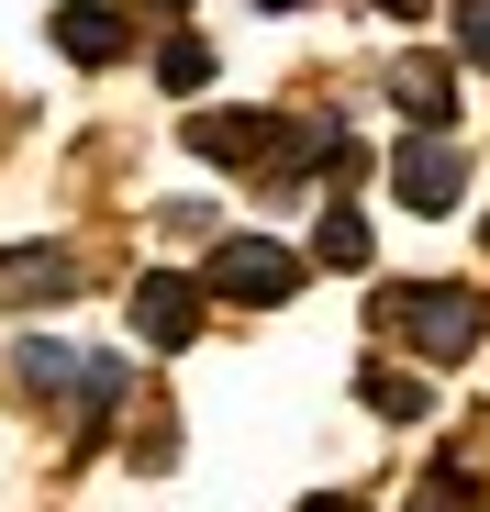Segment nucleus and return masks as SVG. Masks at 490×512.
<instances>
[{"label":"nucleus","mask_w":490,"mask_h":512,"mask_svg":"<svg viewBox=\"0 0 490 512\" xmlns=\"http://www.w3.org/2000/svg\"><path fill=\"white\" fill-rule=\"evenodd\" d=\"M78 290V245H0V301L12 312H56Z\"/></svg>","instance_id":"obj_4"},{"label":"nucleus","mask_w":490,"mask_h":512,"mask_svg":"<svg viewBox=\"0 0 490 512\" xmlns=\"http://www.w3.org/2000/svg\"><path fill=\"white\" fill-rule=\"evenodd\" d=\"M23 390H34V401L78 390V357H67V346H23Z\"/></svg>","instance_id":"obj_13"},{"label":"nucleus","mask_w":490,"mask_h":512,"mask_svg":"<svg viewBox=\"0 0 490 512\" xmlns=\"http://www.w3.org/2000/svg\"><path fill=\"white\" fill-rule=\"evenodd\" d=\"M368 12H424V0H368Z\"/></svg>","instance_id":"obj_17"},{"label":"nucleus","mask_w":490,"mask_h":512,"mask_svg":"<svg viewBox=\"0 0 490 512\" xmlns=\"http://www.w3.org/2000/svg\"><path fill=\"white\" fill-rule=\"evenodd\" d=\"M123 390H134V368H123V357H78V423H112V412H123Z\"/></svg>","instance_id":"obj_10"},{"label":"nucleus","mask_w":490,"mask_h":512,"mask_svg":"<svg viewBox=\"0 0 490 512\" xmlns=\"http://www.w3.org/2000/svg\"><path fill=\"white\" fill-rule=\"evenodd\" d=\"M257 12H301V0H257Z\"/></svg>","instance_id":"obj_18"},{"label":"nucleus","mask_w":490,"mask_h":512,"mask_svg":"<svg viewBox=\"0 0 490 512\" xmlns=\"http://www.w3.org/2000/svg\"><path fill=\"white\" fill-rule=\"evenodd\" d=\"M156 78H168V90H201V78H212V45H201V34H168V45H156Z\"/></svg>","instance_id":"obj_12"},{"label":"nucleus","mask_w":490,"mask_h":512,"mask_svg":"<svg viewBox=\"0 0 490 512\" xmlns=\"http://www.w3.org/2000/svg\"><path fill=\"white\" fill-rule=\"evenodd\" d=\"M390 190H401V212H457V190H468V156L446 145V134H413L390 156Z\"/></svg>","instance_id":"obj_3"},{"label":"nucleus","mask_w":490,"mask_h":512,"mask_svg":"<svg viewBox=\"0 0 490 512\" xmlns=\"http://www.w3.org/2000/svg\"><path fill=\"white\" fill-rule=\"evenodd\" d=\"M413 512H479V479H457V457H446V468L413 490Z\"/></svg>","instance_id":"obj_14"},{"label":"nucleus","mask_w":490,"mask_h":512,"mask_svg":"<svg viewBox=\"0 0 490 512\" xmlns=\"http://www.w3.org/2000/svg\"><path fill=\"white\" fill-rule=\"evenodd\" d=\"M368 412H390V423H424V412H435V390H424V379H401V368H368Z\"/></svg>","instance_id":"obj_11"},{"label":"nucleus","mask_w":490,"mask_h":512,"mask_svg":"<svg viewBox=\"0 0 490 512\" xmlns=\"http://www.w3.org/2000/svg\"><path fill=\"white\" fill-rule=\"evenodd\" d=\"M390 101L413 112V134H446L457 123V67L446 56H390Z\"/></svg>","instance_id":"obj_6"},{"label":"nucleus","mask_w":490,"mask_h":512,"mask_svg":"<svg viewBox=\"0 0 490 512\" xmlns=\"http://www.w3.org/2000/svg\"><path fill=\"white\" fill-rule=\"evenodd\" d=\"M457 56L490 67V0H457Z\"/></svg>","instance_id":"obj_15"},{"label":"nucleus","mask_w":490,"mask_h":512,"mask_svg":"<svg viewBox=\"0 0 490 512\" xmlns=\"http://www.w3.org/2000/svg\"><path fill=\"white\" fill-rule=\"evenodd\" d=\"M56 45H67L78 67H123V56H134V23L112 12V0H67V12H56Z\"/></svg>","instance_id":"obj_7"},{"label":"nucleus","mask_w":490,"mask_h":512,"mask_svg":"<svg viewBox=\"0 0 490 512\" xmlns=\"http://www.w3.org/2000/svg\"><path fill=\"white\" fill-rule=\"evenodd\" d=\"M190 145L223 156V167H245V156H268V145H279V123H268V112H190Z\"/></svg>","instance_id":"obj_8"},{"label":"nucleus","mask_w":490,"mask_h":512,"mask_svg":"<svg viewBox=\"0 0 490 512\" xmlns=\"http://www.w3.org/2000/svg\"><path fill=\"white\" fill-rule=\"evenodd\" d=\"M301 512H368V501H346V490H323V501H301Z\"/></svg>","instance_id":"obj_16"},{"label":"nucleus","mask_w":490,"mask_h":512,"mask_svg":"<svg viewBox=\"0 0 490 512\" xmlns=\"http://www.w3.org/2000/svg\"><path fill=\"white\" fill-rule=\"evenodd\" d=\"M201 290H223V301H245V312H279V301L301 290V256H290L279 234H212Z\"/></svg>","instance_id":"obj_2"},{"label":"nucleus","mask_w":490,"mask_h":512,"mask_svg":"<svg viewBox=\"0 0 490 512\" xmlns=\"http://www.w3.org/2000/svg\"><path fill=\"white\" fill-rule=\"evenodd\" d=\"M379 323L401 334V346H424V357H468L479 346V290H446V279H413V290H379Z\"/></svg>","instance_id":"obj_1"},{"label":"nucleus","mask_w":490,"mask_h":512,"mask_svg":"<svg viewBox=\"0 0 490 512\" xmlns=\"http://www.w3.org/2000/svg\"><path fill=\"white\" fill-rule=\"evenodd\" d=\"M312 256H323V268H368V212H357V201H335V212L312 223Z\"/></svg>","instance_id":"obj_9"},{"label":"nucleus","mask_w":490,"mask_h":512,"mask_svg":"<svg viewBox=\"0 0 490 512\" xmlns=\"http://www.w3.org/2000/svg\"><path fill=\"white\" fill-rule=\"evenodd\" d=\"M134 334H145V346H190V334H201V279L145 268L134 279Z\"/></svg>","instance_id":"obj_5"}]
</instances>
